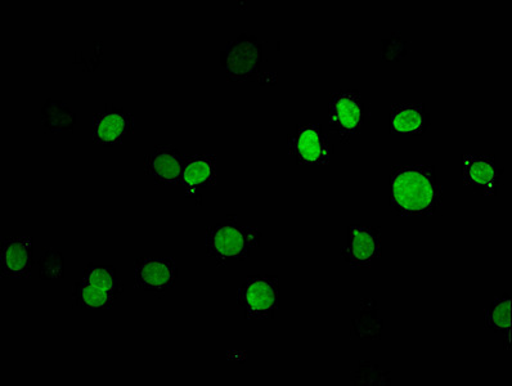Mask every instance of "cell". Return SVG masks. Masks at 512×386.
Wrapping results in <instances>:
<instances>
[{
    "instance_id": "6da1fadb",
    "label": "cell",
    "mask_w": 512,
    "mask_h": 386,
    "mask_svg": "<svg viewBox=\"0 0 512 386\" xmlns=\"http://www.w3.org/2000/svg\"><path fill=\"white\" fill-rule=\"evenodd\" d=\"M389 183L390 205L401 217H426L443 205V186L434 165H394Z\"/></svg>"
},
{
    "instance_id": "7a4b0ae2",
    "label": "cell",
    "mask_w": 512,
    "mask_h": 386,
    "mask_svg": "<svg viewBox=\"0 0 512 386\" xmlns=\"http://www.w3.org/2000/svg\"><path fill=\"white\" fill-rule=\"evenodd\" d=\"M262 232L249 224L226 221L210 226L206 231V254L219 266L250 257L258 248Z\"/></svg>"
},
{
    "instance_id": "3957f363",
    "label": "cell",
    "mask_w": 512,
    "mask_h": 386,
    "mask_svg": "<svg viewBox=\"0 0 512 386\" xmlns=\"http://www.w3.org/2000/svg\"><path fill=\"white\" fill-rule=\"evenodd\" d=\"M371 106L357 89H340L331 94L329 124L339 141L348 143L365 132L371 123Z\"/></svg>"
},
{
    "instance_id": "277c9868",
    "label": "cell",
    "mask_w": 512,
    "mask_h": 386,
    "mask_svg": "<svg viewBox=\"0 0 512 386\" xmlns=\"http://www.w3.org/2000/svg\"><path fill=\"white\" fill-rule=\"evenodd\" d=\"M237 298L247 320H271L280 309V281L267 275L247 278L238 289Z\"/></svg>"
},
{
    "instance_id": "5b68a950",
    "label": "cell",
    "mask_w": 512,
    "mask_h": 386,
    "mask_svg": "<svg viewBox=\"0 0 512 386\" xmlns=\"http://www.w3.org/2000/svg\"><path fill=\"white\" fill-rule=\"evenodd\" d=\"M263 46L254 35L242 34L222 52V65L229 82H251L260 71Z\"/></svg>"
},
{
    "instance_id": "8992f818",
    "label": "cell",
    "mask_w": 512,
    "mask_h": 386,
    "mask_svg": "<svg viewBox=\"0 0 512 386\" xmlns=\"http://www.w3.org/2000/svg\"><path fill=\"white\" fill-rule=\"evenodd\" d=\"M289 151L299 165L322 166L330 164L335 150L320 124H304L289 137Z\"/></svg>"
},
{
    "instance_id": "52a82bcc",
    "label": "cell",
    "mask_w": 512,
    "mask_h": 386,
    "mask_svg": "<svg viewBox=\"0 0 512 386\" xmlns=\"http://www.w3.org/2000/svg\"><path fill=\"white\" fill-rule=\"evenodd\" d=\"M341 258L352 268H366L383 255V239L379 228L354 224L348 230V242L340 250Z\"/></svg>"
},
{
    "instance_id": "ba28073f",
    "label": "cell",
    "mask_w": 512,
    "mask_h": 386,
    "mask_svg": "<svg viewBox=\"0 0 512 386\" xmlns=\"http://www.w3.org/2000/svg\"><path fill=\"white\" fill-rule=\"evenodd\" d=\"M462 178L467 187L483 196L496 195L503 169L496 157L467 154L461 160Z\"/></svg>"
},
{
    "instance_id": "9c48e42d",
    "label": "cell",
    "mask_w": 512,
    "mask_h": 386,
    "mask_svg": "<svg viewBox=\"0 0 512 386\" xmlns=\"http://www.w3.org/2000/svg\"><path fill=\"white\" fill-rule=\"evenodd\" d=\"M177 263L170 258L148 257L137 260L134 285L137 289L163 294L172 290L177 281Z\"/></svg>"
},
{
    "instance_id": "30bf717a",
    "label": "cell",
    "mask_w": 512,
    "mask_h": 386,
    "mask_svg": "<svg viewBox=\"0 0 512 386\" xmlns=\"http://www.w3.org/2000/svg\"><path fill=\"white\" fill-rule=\"evenodd\" d=\"M133 130L134 116L127 110L112 106L94 116L93 139L97 145H121Z\"/></svg>"
},
{
    "instance_id": "8fae6325",
    "label": "cell",
    "mask_w": 512,
    "mask_h": 386,
    "mask_svg": "<svg viewBox=\"0 0 512 386\" xmlns=\"http://www.w3.org/2000/svg\"><path fill=\"white\" fill-rule=\"evenodd\" d=\"M184 156L174 146H157L147 155L148 177L161 186H177L182 181Z\"/></svg>"
},
{
    "instance_id": "7c38bea8",
    "label": "cell",
    "mask_w": 512,
    "mask_h": 386,
    "mask_svg": "<svg viewBox=\"0 0 512 386\" xmlns=\"http://www.w3.org/2000/svg\"><path fill=\"white\" fill-rule=\"evenodd\" d=\"M34 245L30 237H3L0 264L3 277L28 278L34 266Z\"/></svg>"
},
{
    "instance_id": "4fadbf2b",
    "label": "cell",
    "mask_w": 512,
    "mask_h": 386,
    "mask_svg": "<svg viewBox=\"0 0 512 386\" xmlns=\"http://www.w3.org/2000/svg\"><path fill=\"white\" fill-rule=\"evenodd\" d=\"M430 115L419 102H397L390 109L389 128L399 136H421L429 128Z\"/></svg>"
},
{
    "instance_id": "5bb4252c",
    "label": "cell",
    "mask_w": 512,
    "mask_h": 386,
    "mask_svg": "<svg viewBox=\"0 0 512 386\" xmlns=\"http://www.w3.org/2000/svg\"><path fill=\"white\" fill-rule=\"evenodd\" d=\"M217 183V157L193 155L184 157L181 184L188 195L195 196Z\"/></svg>"
},
{
    "instance_id": "9a60e30c",
    "label": "cell",
    "mask_w": 512,
    "mask_h": 386,
    "mask_svg": "<svg viewBox=\"0 0 512 386\" xmlns=\"http://www.w3.org/2000/svg\"><path fill=\"white\" fill-rule=\"evenodd\" d=\"M384 321L374 299L363 300L359 316L352 322V334L359 339H377L383 332Z\"/></svg>"
},
{
    "instance_id": "2e32d148",
    "label": "cell",
    "mask_w": 512,
    "mask_h": 386,
    "mask_svg": "<svg viewBox=\"0 0 512 386\" xmlns=\"http://www.w3.org/2000/svg\"><path fill=\"white\" fill-rule=\"evenodd\" d=\"M485 329L502 334L506 338V349L511 341V296L505 294L494 300L485 312Z\"/></svg>"
},
{
    "instance_id": "e0dca14e",
    "label": "cell",
    "mask_w": 512,
    "mask_h": 386,
    "mask_svg": "<svg viewBox=\"0 0 512 386\" xmlns=\"http://www.w3.org/2000/svg\"><path fill=\"white\" fill-rule=\"evenodd\" d=\"M76 114L67 103L48 100L42 107V124L53 133L73 130Z\"/></svg>"
},
{
    "instance_id": "ac0fdd59",
    "label": "cell",
    "mask_w": 512,
    "mask_h": 386,
    "mask_svg": "<svg viewBox=\"0 0 512 386\" xmlns=\"http://www.w3.org/2000/svg\"><path fill=\"white\" fill-rule=\"evenodd\" d=\"M118 296L84 280L79 281L74 290L76 304L85 309H109Z\"/></svg>"
},
{
    "instance_id": "d6986e66",
    "label": "cell",
    "mask_w": 512,
    "mask_h": 386,
    "mask_svg": "<svg viewBox=\"0 0 512 386\" xmlns=\"http://www.w3.org/2000/svg\"><path fill=\"white\" fill-rule=\"evenodd\" d=\"M82 280L96 286L102 287L114 294H121V285L114 268L88 266L84 269Z\"/></svg>"
},
{
    "instance_id": "ffe728a7",
    "label": "cell",
    "mask_w": 512,
    "mask_h": 386,
    "mask_svg": "<svg viewBox=\"0 0 512 386\" xmlns=\"http://www.w3.org/2000/svg\"><path fill=\"white\" fill-rule=\"evenodd\" d=\"M65 259L60 250L47 249L39 259V277L43 281H56L64 278Z\"/></svg>"
},
{
    "instance_id": "44dd1931",
    "label": "cell",
    "mask_w": 512,
    "mask_h": 386,
    "mask_svg": "<svg viewBox=\"0 0 512 386\" xmlns=\"http://www.w3.org/2000/svg\"><path fill=\"white\" fill-rule=\"evenodd\" d=\"M353 381L356 384H389V372L380 370L379 366L371 363H361Z\"/></svg>"
},
{
    "instance_id": "7402d4cb",
    "label": "cell",
    "mask_w": 512,
    "mask_h": 386,
    "mask_svg": "<svg viewBox=\"0 0 512 386\" xmlns=\"http://www.w3.org/2000/svg\"><path fill=\"white\" fill-rule=\"evenodd\" d=\"M384 58L385 60H401L406 55V42L398 34L392 38L384 40Z\"/></svg>"
}]
</instances>
